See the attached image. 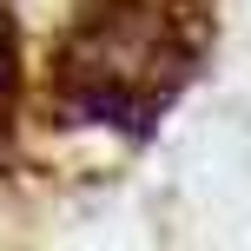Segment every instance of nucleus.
<instances>
[{
    "instance_id": "obj_1",
    "label": "nucleus",
    "mask_w": 251,
    "mask_h": 251,
    "mask_svg": "<svg viewBox=\"0 0 251 251\" xmlns=\"http://www.w3.org/2000/svg\"><path fill=\"white\" fill-rule=\"evenodd\" d=\"M212 40V0H79L53 53L60 126H113L146 139Z\"/></svg>"
}]
</instances>
